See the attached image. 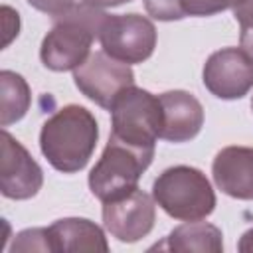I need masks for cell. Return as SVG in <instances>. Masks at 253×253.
<instances>
[{
  "label": "cell",
  "instance_id": "cell-10",
  "mask_svg": "<svg viewBox=\"0 0 253 253\" xmlns=\"http://www.w3.org/2000/svg\"><path fill=\"white\" fill-rule=\"evenodd\" d=\"M43 184V172L34 156L6 128H2L0 192L10 200H30Z\"/></svg>",
  "mask_w": 253,
  "mask_h": 253
},
{
  "label": "cell",
  "instance_id": "cell-16",
  "mask_svg": "<svg viewBox=\"0 0 253 253\" xmlns=\"http://www.w3.org/2000/svg\"><path fill=\"white\" fill-rule=\"evenodd\" d=\"M10 251L12 253H16V251H51L49 229L47 227H32V229L20 231L16 235Z\"/></svg>",
  "mask_w": 253,
  "mask_h": 253
},
{
  "label": "cell",
  "instance_id": "cell-5",
  "mask_svg": "<svg viewBox=\"0 0 253 253\" xmlns=\"http://www.w3.org/2000/svg\"><path fill=\"white\" fill-rule=\"evenodd\" d=\"M111 136L136 148L154 150L162 132V105L136 85L126 87L111 107Z\"/></svg>",
  "mask_w": 253,
  "mask_h": 253
},
{
  "label": "cell",
  "instance_id": "cell-7",
  "mask_svg": "<svg viewBox=\"0 0 253 253\" xmlns=\"http://www.w3.org/2000/svg\"><path fill=\"white\" fill-rule=\"evenodd\" d=\"M73 81L89 101L111 111L115 99L126 87L134 85V73L128 63H123L101 49L73 69Z\"/></svg>",
  "mask_w": 253,
  "mask_h": 253
},
{
  "label": "cell",
  "instance_id": "cell-11",
  "mask_svg": "<svg viewBox=\"0 0 253 253\" xmlns=\"http://www.w3.org/2000/svg\"><path fill=\"white\" fill-rule=\"evenodd\" d=\"M162 105L160 138L168 142H188L198 136L204 126V107L188 91H166L158 95Z\"/></svg>",
  "mask_w": 253,
  "mask_h": 253
},
{
  "label": "cell",
  "instance_id": "cell-15",
  "mask_svg": "<svg viewBox=\"0 0 253 253\" xmlns=\"http://www.w3.org/2000/svg\"><path fill=\"white\" fill-rule=\"evenodd\" d=\"M32 103V91L26 79L10 69L0 71V125L6 128L24 119Z\"/></svg>",
  "mask_w": 253,
  "mask_h": 253
},
{
  "label": "cell",
  "instance_id": "cell-17",
  "mask_svg": "<svg viewBox=\"0 0 253 253\" xmlns=\"http://www.w3.org/2000/svg\"><path fill=\"white\" fill-rule=\"evenodd\" d=\"M233 18L239 22V43L253 57V0H239L233 6Z\"/></svg>",
  "mask_w": 253,
  "mask_h": 253
},
{
  "label": "cell",
  "instance_id": "cell-23",
  "mask_svg": "<svg viewBox=\"0 0 253 253\" xmlns=\"http://www.w3.org/2000/svg\"><path fill=\"white\" fill-rule=\"evenodd\" d=\"M251 111H253V97H251Z\"/></svg>",
  "mask_w": 253,
  "mask_h": 253
},
{
  "label": "cell",
  "instance_id": "cell-4",
  "mask_svg": "<svg viewBox=\"0 0 253 253\" xmlns=\"http://www.w3.org/2000/svg\"><path fill=\"white\" fill-rule=\"evenodd\" d=\"M154 150H144L109 136V142L89 172L91 194L105 202L126 196L138 188V180L150 166Z\"/></svg>",
  "mask_w": 253,
  "mask_h": 253
},
{
  "label": "cell",
  "instance_id": "cell-3",
  "mask_svg": "<svg viewBox=\"0 0 253 253\" xmlns=\"http://www.w3.org/2000/svg\"><path fill=\"white\" fill-rule=\"evenodd\" d=\"M152 198L170 217L196 221L215 210V192L206 174L194 166L166 168L152 184Z\"/></svg>",
  "mask_w": 253,
  "mask_h": 253
},
{
  "label": "cell",
  "instance_id": "cell-9",
  "mask_svg": "<svg viewBox=\"0 0 253 253\" xmlns=\"http://www.w3.org/2000/svg\"><path fill=\"white\" fill-rule=\"evenodd\" d=\"M156 221V202L142 190H132L126 196L103 204L105 229L123 243H134L146 237Z\"/></svg>",
  "mask_w": 253,
  "mask_h": 253
},
{
  "label": "cell",
  "instance_id": "cell-13",
  "mask_svg": "<svg viewBox=\"0 0 253 253\" xmlns=\"http://www.w3.org/2000/svg\"><path fill=\"white\" fill-rule=\"evenodd\" d=\"M51 251L75 253V251H109L105 231L85 217H61L49 227Z\"/></svg>",
  "mask_w": 253,
  "mask_h": 253
},
{
  "label": "cell",
  "instance_id": "cell-8",
  "mask_svg": "<svg viewBox=\"0 0 253 253\" xmlns=\"http://www.w3.org/2000/svg\"><path fill=\"white\" fill-rule=\"evenodd\" d=\"M202 81L217 99H241L253 89V57L241 47L217 49L206 59Z\"/></svg>",
  "mask_w": 253,
  "mask_h": 253
},
{
  "label": "cell",
  "instance_id": "cell-18",
  "mask_svg": "<svg viewBox=\"0 0 253 253\" xmlns=\"http://www.w3.org/2000/svg\"><path fill=\"white\" fill-rule=\"evenodd\" d=\"M148 16L160 22H174L186 18L184 0H142Z\"/></svg>",
  "mask_w": 253,
  "mask_h": 253
},
{
  "label": "cell",
  "instance_id": "cell-19",
  "mask_svg": "<svg viewBox=\"0 0 253 253\" xmlns=\"http://www.w3.org/2000/svg\"><path fill=\"white\" fill-rule=\"evenodd\" d=\"M239 0H184L186 16H213L233 8Z\"/></svg>",
  "mask_w": 253,
  "mask_h": 253
},
{
  "label": "cell",
  "instance_id": "cell-6",
  "mask_svg": "<svg viewBox=\"0 0 253 253\" xmlns=\"http://www.w3.org/2000/svg\"><path fill=\"white\" fill-rule=\"evenodd\" d=\"M99 42L105 53L123 61V63H142L146 61L156 47V28L154 24L140 14H107Z\"/></svg>",
  "mask_w": 253,
  "mask_h": 253
},
{
  "label": "cell",
  "instance_id": "cell-21",
  "mask_svg": "<svg viewBox=\"0 0 253 253\" xmlns=\"http://www.w3.org/2000/svg\"><path fill=\"white\" fill-rule=\"evenodd\" d=\"M237 249H239L241 253H253V227L247 229V231L239 237V241H237Z\"/></svg>",
  "mask_w": 253,
  "mask_h": 253
},
{
  "label": "cell",
  "instance_id": "cell-1",
  "mask_svg": "<svg viewBox=\"0 0 253 253\" xmlns=\"http://www.w3.org/2000/svg\"><path fill=\"white\" fill-rule=\"evenodd\" d=\"M99 125L95 115L81 105L57 109L40 130V148L45 160L63 174L83 170L95 152Z\"/></svg>",
  "mask_w": 253,
  "mask_h": 253
},
{
  "label": "cell",
  "instance_id": "cell-2",
  "mask_svg": "<svg viewBox=\"0 0 253 253\" xmlns=\"http://www.w3.org/2000/svg\"><path fill=\"white\" fill-rule=\"evenodd\" d=\"M107 14L89 4H75L69 12L53 18L51 30L45 34L40 59L51 71H73L89 55L95 38Z\"/></svg>",
  "mask_w": 253,
  "mask_h": 253
},
{
  "label": "cell",
  "instance_id": "cell-20",
  "mask_svg": "<svg viewBox=\"0 0 253 253\" xmlns=\"http://www.w3.org/2000/svg\"><path fill=\"white\" fill-rule=\"evenodd\" d=\"M28 4L51 18H57V16L69 12L75 6V0H28Z\"/></svg>",
  "mask_w": 253,
  "mask_h": 253
},
{
  "label": "cell",
  "instance_id": "cell-22",
  "mask_svg": "<svg viewBox=\"0 0 253 253\" xmlns=\"http://www.w3.org/2000/svg\"><path fill=\"white\" fill-rule=\"evenodd\" d=\"M125 2H132V0H83V4H89L93 8H113V6H121Z\"/></svg>",
  "mask_w": 253,
  "mask_h": 253
},
{
  "label": "cell",
  "instance_id": "cell-14",
  "mask_svg": "<svg viewBox=\"0 0 253 253\" xmlns=\"http://www.w3.org/2000/svg\"><path fill=\"white\" fill-rule=\"evenodd\" d=\"M154 249H168L178 253H221L223 251V235L221 229L208 221H186L178 227H174L164 243L154 245Z\"/></svg>",
  "mask_w": 253,
  "mask_h": 253
},
{
  "label": "cell",
  "instance_id": "cell-12",
  "mask_svg": "<svg viewBox=\"0 0 253 253\" xmlns=\"http://www.w3.org/2000/svg\"><path fill=\"white\" fill-rule=\"evenodd\" d=\"M215 186L229 198L253 200V146H225L211 162Z\"/></svg>",
  "mask_w": 253,
  "mask_h": 253
}]
</instances>
